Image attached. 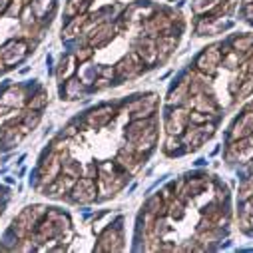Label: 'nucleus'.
I'll return each instance as SVG.
<instances>
[{
	"mask_svg": "<svg viewBox=\"0 0 253 253\" xmlns=\"http://www.w3.org/2000/svg\"><path fill=\"white\" fill-rule=\"evenodd\" d=\"M221 58H223V52L219 50V46L215 44V46L206 48L204 52L197 56L195 66H197L199 72H204V74H208V76H215L217 68L221 66Z\"/></svg>",
	"mask_w": 253,
	"mask_h": 253,
	"instance_id": "obj_1",
	"label": "nucleus"
},
{
	"mask_svg": "<svg viewBox=\"0 0 253 253\" xmlns=\"http://www.w3.org/2000/svg\"><path fill=\"white\" fill-rule=\"evenodd\" d=\"M70 193H72V199L78 201V204H90V201L96 199L98 188L92 178H80V180H76Z\"/></svg>",
	"mask_w": 253,
	"mask_h": 253,
	"instance_id": "obj_2",
	"label": "nucleus"
},
{
	"mask_svg": "<svg viewBox=\"0 0 253 253\" xmlns=\"http://www.w3.org/2000/svg\"><path fill=\"white\" fill-rule=\"evenodd\" d=\"M142 68H144V60L140 58V54L138 52H130L126 58H122L118 62L116 74L120 76L122 80H130V78H134V76H138L142 72Z\"/></svg>",
	"mask_w": 253,
	"mask_h": 253,
	"instance_id": "obj_3",
	"label": "nucleus"
},
{
	"mask_svg": "<svg viewBox=\"0 0 253 253\" xmlns=\"http://www.w3.org/2000/svg\"><path fill=\"white\" fill-rule=\"evenodd\" d=\"M188 126H190V112L186 108H175L166 120V130L171 136H184Z\"/></svg>",
	"mask_w": 253,
	"mask_h": 253,
	"instance_id": "obj_4",
	"label": "nucleus"
},
{
	"mask_svg": "<svg viewBox=\"0 0 253 253\" xmlns=\"http://www.w3.org/2000/svg\"><path fill=\"white\" fill-rule=\"evenodd\" d=\"M249 136H253V108H247L239 114V118L235 120V124L232 126V132H230L232 142L249 138Z\"/></svg>",
	"mask_w": 253,
	"mask_h": 253,
	"instance_id": "obj_5",
	"label": "nucleus"
},
{
	"mask_svg": "<svg viewBox=\"0 0 253 253\" xmlns=\"http://www.w3.org/2000/svg\"><path fill=\"white\" fill-rule=\"evenodd\" d=\"M253 156V136L233 140V144L227 149V158L230 160H249Z\"/></svg>",
	"mask_w": 253,
	"mask_h": 253,
	"instance_id": "obj_6",
	"label": "nucleus"
},
{
	"mask_svg": "<svg viewBox=\"0 0 253 253\" xmlns=\"http://www.w3.org/2000/svg\"><path fill=\"white\" fill-rule=\"evenodd\" d=\"M156 108H158V96L149 94V96L138 100V102L134 104V114H132V118H134V120H146V118H149L151 114L156 112Z\"/></svg>",
	"mask_w": 253,
	"mask_h": 253,
	"instance_id": "obj_7",
	"label": "nucleus"
},
{
	"mask_svg": "<svg viewBox=\"0 0 253 253\" xmlns=\"http://www.w3.org/2000/svg\"><path fill=\"white\" fill-rule=\"evenodd\" d=\"M136 52L140 54V58L144 60V64L146 66H151L156 60H158V48H156V40L154 38H149V36H146V38H142L140 42H138V50Z\"/></svg>",
	"mask_w": 253,
	"mask_h": 253,
	"instance_id": "obj_8",
	"label": "nucleus"
},
{
	"mask_svg": "<svg viewBox=\"0 0 253 253\" xmlns=\"http://www.w3.org/2000/svg\"><path fill=\"white\" fill-rule=\"evenodd\" d=\"M112 38H114V28L110 24H100V26H96V30L90 34L88 40H90L92 48H100V46H106Z\"/></svg>",
	"mask_w": 253,
	"mask_h": 253,
	"instance_id": "obj_9",
	"label": "nucleus"
},
{
	"mask_svg": "<svg viewBox=\"0 0 253 253\" xmlns=\"http://www.w3.org/2000/svg\"><path fill=\"white\" fill-rule=\"evenodd\" d=\"M175 44H178V38L173 34H160L156 38V48H158V58L160 60H166L173 50H175Z\"/></svg>",
	"mask_w": 253,
	"mask_h": 253,
	"instance_id": "obj_10",
	"label": "nucleus"
},
{
	"mask_svg": "<svg viewBox=\"0 0 253 253\" xmlns=\"http://www.w3.org/2000/svg\"><path fill=\"white\" fill-rule=\"evenodd\" d=\"M114 116V108L112 106H102L94 110L90 116H88V124L94 126V128H100V126H106Z\"/></svg>",
	"mask_w": 253,
	"mask_h": 253,
	"instance_id": "obj_11",
	"label": "nucleus"
},
{
	"mask_svg": "<svg viewBox=\"0 0 253 253\" xmlns=\"http://www.w3.org/2000/svg\"><path fill=\"white\" fill-rule=\"evenodd\" d=\"M232 48L239 54H251L253 50V34H239L232 40Z\"/></svg>",
	"mask_w": 253,
	"mask_h": 253,
	"instance_id": "obj_12",
	"label": "nucleus"
},
{
	"mask_svg": "<svg viewBox=\"0 0 253 253\" xmlns=\"http://www.w3.org/2000/svg\"><path fill=\"white\" fill-rule=\"evenodd\" d=\"M86 22V16L84 14H78V16H74L72 22L68 24V26L62 30V38L64 40H72L76 34H80V28H82V24Z\"/></svg>",
	"mask_w": 253,
	"mask_h": 253,
	"instance_id": "obj_13",
	"label": "nucleus"
},
{
	"mask_svg": "<svg viewBox=\"0 0 253 253\" xmlns=\"http://www.w3.org/2000/svg\"><path fill=\"white\" fill-rule=\"evenodd\" d=\"M193 104H195V110H199V112L215 114V110H217V106L213 104V100H211V98H206L204 94H195Z\"/></svg>",
	"mask_w": 253,
	"mask_h": 253,
	"instance_id": "obj_14",
	"label": "nucleus"
},
{
	"mask_svg": "<svg viewBox=\"0 0 253 253\" xmlns=\"http://www.w3.org/2000/svg\"><path fill=\"white\" fill-rule=\"evenodd\" d=\"M223 0H193V12L197 14H208L213 12L217 6H221Z\"/></svg>",
	"mask_w": 253,
	"mask_h": 253,
	"instance_id": "obj_15",
	"label": "nucleus"
},
{
	"mask_svg": "<svg viewBox=\"0 0 253 253\" xmlns=\"http://www.w3.org/2000/svg\"><path fill=\"white\" fill-rule=\"evenodd\" d=\"M251 92H253V74L245 76V78L241 80V84H239V88L235 92V98L241 102V100H245L247 96H251Z\"/></svg>",
	"mask_w": 253,
	"mask_h": 253,
	"instance_id": "obj_16",
	"label": "nucleus"
},
{
	"mask_svg": "<svg viewBox=\"0 0 253 253\" xmlns=\"http://www.w3.org/2000/svg\"><path fill=\"white\" fill-rule=\"evenodd\" d=\"M80 90H82V80H76V78L66 80V84H64V94H66L68 100L78 98V96H80Z\"/></svg>",
	"mask_w": 253,
	"mask_h": 253,
	"instance_id": "obj_17",
	"label": "nucleus"
},
{
	"mask_svg": "<svg viewBox=\"0 0 253 253\" xmlns=\"http://www.w3.org/2000/svg\"><path fill=\"white\" fill-rule=\"evenodd\" d=\"M76 60H78L76 56H68V58H66V66H64V62H62V68H60V74H58L62 82L70 80L72 76H74V72H76Z\"/></svg>",
	"mask_w": 253,
	"mask_h": 253,
	"instance_id": "obj_18",
	"label": "nucleus"
},
{
	"mask_svg": "<svg viewBox=\"0 0 253 253\" xmlns=\"http://www.w3.org/2000/svg\"><path fill=\"white\" fill-rule=\"evenodd\" d=\"M239 60H241V54H239V52H235V50H230V52H225V54H223L221 64H223L225 68H230V70H235L237 66H241V64H239Z\"/></svg>",
	"mask_w": 253,
	"mask_h": 253,
	"instance_id": "obj_19",
	"label": "nucleus"
},
{
	"mask_svg": "<svg viewBox=\"0 0 253 253\" xmlns=\"http://www.w3.org/2000/svg\"><path fill=\"white\" fill-rule=\"evenodd\" d=\"M88 6V0H70V4H68V16H78L84 8Z\"/></svg>",
	"mask_w": 253,
	"mask_h": 253,
	"instance_id": "obj_20",
	"label": "nucleus"
},
{
	"mask_svg": "<svg viewBox=\"0 0 253 253\" xmlns=\"http://www.w3.org/2000/svg\"><path fill=\"white\" fill-rule=\"evenodd\" d=\"M211 120H213V114H208V112L195 110V112L190 114V124H208V122H211Z\"/></svg>",
	"mask_w": 253,
	"mask_h": 253,
	"instance_id": "obj_21",
	"label": "nucleus"
},
{
	"mask_svg": "<svg viewBox=\"0 0 253 253\" xmlns=\"http://www.w3.org/2000/svg\"><path fill=\"white\" fill-rule=\"evenodd\" d=\"M180 146H182L180 136H171V134H168V138H166V154H175V151L180 149Z\"/></svg>",
	"mask_w": 253,
	"mask_h": 253,
	"instance_id": "obj_22",
	"label": "nucleus"
},
{
	"mask_svg": "<svg viewBox=\"0 0 253 253\" xmlns=\"http://www.w3.org/2000/svg\"><path fill=\"white\" fill-rule=\"evenodd\" d=\"M169 215H171V217H175V219H182V217L186 215L184 204H182L180 199H175V201H171V204H169Z\"/></svg>",
	"mask_w": 253,
	"mask_h": 253,
	"instance_id": "obj_23",
	"label": "nucleus"
},
{
	"mask_svg": "<svg viewBox=\"0 0 253 253\" xmlns=\"http://www.w3.org/2000/svg\"><path fill=\"white\" fill-rule=\"evenodd\" d=\"M243 219L247 225H253V195L247 197V201L243 204Z\"/></svg>",
	"mask_w": 253,
	"mask_h": 253,
	"instance_id": "obj_24",
	"label": "nucleus"
},
{
	"mask_svg": "<svg viewBox=\"0 0 253 253\" xmlns=\"http://www.w3.org/2000/svg\"><path fill=\"white\" fill-rule=\"evenodd\" d=\"M62 171H64L66 175H72V178H78V175H80V169H78V164H76V160L66 162V164L62 166Z\"/></svg>",
	"mask_w": 253,
	"mask_h": 253,
	"instance_id": "obj_25",
	"label": "nucleus"
},
{
	"mask_svg": "<svg viewBox=\"0 0 253 253\" xmlns=\"http://www.w3.org/2000/svg\"><path fill=\"white\" fill-rule=\"evenodd\" d=\"M46 104H48V98H46L44 92H40V94L32 100V102H30V108H32V110H42Z\"/></svg>",
	"mask_w": 253,
	"mask_h": 253,
	"instance_id": "obj_26",
	"label": "nucleus"
},
{
	"mask_svg": "<svg viewBox=\"0 0 253 253\" xmlns=\"http://www.w3.org/2000/svg\"><path fill=\"white\" fill-rule=\"evenodd\" d=\"M184 96H186V84H182L175 92H171V98H169V104L173 106V104H180L182 100H184Z\"/></svg>",
	"mask_w": 253,
	"mask_h": 253,
	"instance_id": "obj_27",
	"label": "nucleus"
},
{
	"mask_svg": "<svg viewBox=\"0 0 253 253\" xmlns=\"http://www.w3.org/2000/svg\"><path fill=\"white\" fill-rule=\"evenodd\" d=\"M22 24L24 26H30V24H34V14H32V6H26L22 12Z\"/></svg>",
	"mask_w": 253,
	"mask_h": 253,
	"instance_id": "obj_28",
	"label": "nucleus"
},
{
	"mask_svg": "<svg viewBox=\"0 0 253 253\" xmlns=\"http://www.w3.org/2000/svg\"><path fill=\"white\" fill-rule=\"evenodd\" d=\"M243 16H245V20H247L249 24H253V2H251V4H245Z\"/></svg>",
	"mask_w": 253,
	"mask_h": 253,
	"instance_id": "obj_29",
	"label": "nucleus"
},
{
	"mask_svg": "<svg viewBox=\"0 0 253 253\" xmlns=\"http://www.w3.org/2000/svg\"><path fill=\"white\" fill-rule=\"evenodd\" d=\"M90 56H92V46L84 48V52H78V54H76V58H78L80 62H86V60H88Z\"/></svg>",
	"mask_w": 253,
	"mask_h": 253,
	"instance_id": "obj_30",
	"label": "nucleus"
},
{
	"mask_svg": "<svg viewBox=\"0 0 253 253\" xmlns=\"http://www.w3.org/2000/svg\"><path fill=\"white\" fill-rule=\"evenodd\" d=\"M8 4H10V0H0V14L8 8Z\"/></svg>",
	"mask_w": 253,
	"mask_h": 253,
	"instance_id": "obj_31",
	"label": "nucleus"
},
{
	"mask_svg": "<svg viewBox=\"0 0 253 253\" xmlns=\"http://www.w3.org/2000/svg\"><path fill=\"white\" fill-rule=\"evenodd\" d=\"M247 64H249V72L253 74V50H251V56H249V60H247Z\"/></svg>",
	"mask_w": 253,
	"mask_h": 253,
	"instance_id": "obj_32",
	"label": "nucleus"
},
{
	"mask_svg": "<svg viewBox=\"0 0 253 253\" xmlns=\"http://www.w3.org/2000/svg\"><path fill=\"white\" fill-rule=\"evenodd\" d=\"M253 2V0H243V4H251Z\"/></svg>",
	"mask_w": 253,
	"mask_h": 253,
	"instance_id": "obj_33",
	"label": "nucleus"
}]
</instances>
